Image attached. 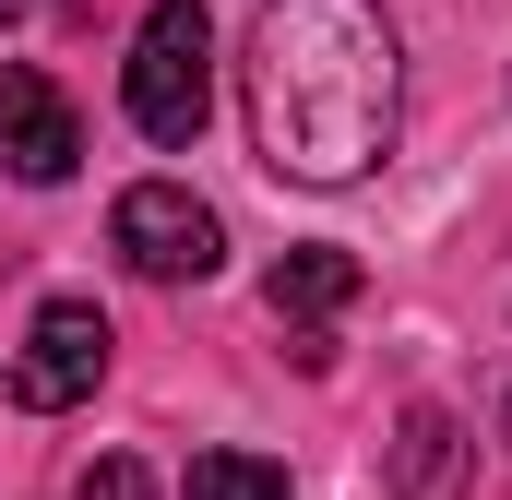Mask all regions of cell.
I'll return each instance as SVG.
<instances>
[{"label":"cell","mask_w":512,"mask_h":500,"mask_svg":"<svg viewBox=\"0 0 512 500\" xmlns=\"http://www.w3.org/2000/svg\"><path fill=\"white\" fill-rule=\"evenodd\" d=\"M12 12H36V0H0V24H12Z\"/></svg>","instance_id":"30bf717a"},{"label":"cell","mask_w":512,"mask_h":500,"mask_svg":"<svg viewBox=\"0 0 512 500\" xmlns=\"http://www.w3.org/2000/svg\"><path fill=\"white\" fill-rule=\"evenodd\" d=\"M239 96H251V155L274 179L346 191L393 155L405 48L370 0H262L239 48Z\"/></svg>","instance_id":"6da1fadb"},{"label":"cell","mask_w":512,"mask_h":500,"mask_svg":"<svg viewBox=\"0 0 512 500\" xmlns=\"http://www.w3.org/2000/svg\"><path fill=\"white\" fill-rule=\"evenodd\" d=\"M108 239L143 286H203L215 262H227V227H215V203H191L179 179H131L120 215H108Z\"/></svg>","instance_id":"3957f363"},{"label":"cell","mask_w":512,"mask_h":500,"mask_svg":"<svg viewBox=\"0 0 512 500\" xmlns=\"http://www.w3.org/2000/svg\"><path fill=\"white\" fill-rule=\"evenodd\" d=\"M72 500H155V477H143L131 453H96V465L72 477Z\"/></svg>","instance_id":"9c48e42d"},{"label":"cell","mask_w":512,"mask_h":500,"mask_svg":"<svg viewBox=\"0 0 512 500\" xmlns=\"http://www.w3.org/2000/svg\"><path fill=\"white\" fill-rule=\"evenodd\" d=\"M120 108L143 143H191L203 108H215V24L203 0H155L131 24V72H120Z\"/></svg>","instance_id":"7a4b0ae2"},{"label":"cell","mask_w":512,"mask_h":500,"mask_svg":"<svg viewBox=\"0 0 512 500\" xmlns=\"http://www.w3.org/2000/svg\"><path fill=\"white\" fill-rule=\"evenodd\" d=\"M501 441H512V405H501Z\"/></svg>","instance_id":"8fae6325"},{"label":"cell","mask_w":512,"mask_h":500,"mask_svg":"<svg viewBox=\"0 0 512 500\" xmlns=\"http://www.w3.org/2000/svg\"><path fill=\"white\" fill-rule=\"evenodd\" d=\"M0 167L24 191H60L84 167V120H72V96L48 72H0Z\"/></svg>","instance_id":"5b68a950"},{"label":"cell","mask_w":512,"mask_h":500,"mask_svg":"<svg viewBox=\"0 0 512 500\" xmlns=\"http://www.w3.org/2000/svg\"><path fill=\"white\" fill-rule=\"evenodd\" d=\"M179 500H298V489H286V465H262V453H191V489Z\"/></svg>","instance_id":"ba28073f"},{"label":"cell","mask_w":512,"mask_h":500,"mask_svg":"<svg viewBox=\"0 0 512 500\" xmlns=\"http://www.w3.org/2000/svg\"><path fill=\"white\" fill-rule=\"evenodd\" d=\"M393 500H465V429H453V405H405L393 417Z\"/></svg>","instance_id":"8992f818"},{"label":"cell","mask_w":512,"mask_h":500,"mask_svg":"<svg viewBox=\"0 0 512 500\" xmlns=\"http://www.w3.org/2000/svg\"><path fill=\"white\" fill-rule=\"evenodd\" d=\"M96 381H108V310H96V298H48L36 334H24V358H12V405H24V417H60V405H84Z\"/></svg>","instance_id":"277c9868"},{"label":"cell","mask_w":512,"mask_h":500,"mask_svg":"<svg viewBox=\"0 0 512 500\" xmlns=\"http://www.w3.org/2000/svg\"><path fill=\"white\" fill-rule=\"evenodd\" d=\"M262 298H274L286 334H322V322L358 298V250H286V262L262 274Z\"/></svg>","instance_id":"52a82bcc"}]
</instances>
